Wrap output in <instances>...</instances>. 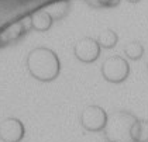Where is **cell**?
<instances>
[{"label": "cell", "mask_w": 148, "mask_h": 142, "mask_svg": "<svg viewBox=\"0 0 148 142\" xmlns=\"http://www.w3.org/2000/svg\"><path fill=\"white\" fill-rule=\"evenodd\" d=\"M27 70L38 82H52L61 72V61L55 51L38 46L27 56Z\"/></svg>", "instance_id": "cell-1"}, {"label": "cell", "mask_w": 148, "mask_h": 142, "mask_svg": "<svg viewBox=\"0 0 148 142\" xmlns=\"http://www.w3.org/2000/svg\"><path fill=\"white\" fill-rule=\"evenodd\" d=\"M136 120L137 117L134 114L124 110L110 114L107 118V124L103 130L106 139L113 142H133L130 131Z\"/></svg>", "instance_id": "cell-2"}, {"label": "cell", "mask_w": 148, "mask_h": 142, "mask_svg": "<svg viewBox=\"0 0 148 142\" xmlns=\"http://www.w3.org/2000/svg\"><path fill=\"white\" fill-rule=\"evenodd\" d=\"M130 75V65L123 56L114 55L102 65V76L110 83H123Z\"/></svg>", "instance_id": "cell-3"}, {"label": "cell", "mask_w": 148, "mask_h": 142, "mask_svg": "<svg viewBox=\"0 0 148 142\" xmlns=\"http://www.w3.org/2000/svg\"><path fill=\"white\" fill-rule=\"evenodd\" d=\"M107 113L100 106L92 104L85 107L80 114V125L89 132H99L103 131L107 124Z\"/></svg>", "instance_id": "cell-4"}, {"label": "cell", "mask_w": 148, "mask_h": 142, "mask_svg": "<svg viewBox=\"0 0 148 142\" xmlns=\"http://www.w3.org/2000/svg\"><path fill=\"white\" fill-rule=\"evenodd\" d=\"M100 51L102 48L97 40L92 37L82 38L73 46V54L76 56V59H79L83 63H93L95 61H97L100 56Z\"/></svg>", "instance_id": "cell-5"}, {"label": "cell", "mask_w": 148, "mask_h": 142, "mask_svg": "<svg viewBox=\"0 0 148 142\" xmlns=\"http://www.w3.org/2000/svg\"><path fill=\"white\" fill-rule=\"evenodd\" d=\"M25 135V128L21 120L9 117L0 122V139L3 142H21Z\"/></svg>", "instance_id": "cell-6"}, {"label": "cell", "mask_w": 148, "mask_h": 142, "mask_svg": "<svg viewBox=\"0 0 148 142\" xmlns=\"http://www.w3.org/2000/svg\"><path fill=\"white\" fill-rule=\"evenodd\" d=\"M52 23H54V17L47 10H38L31 16V25L35 31L40 33L48 31L52 27Z\"/></svg>", "instance_id": "cell-7"}, {"label": "cell", "mask_w": 148, "mask_h": 142, "mask_svg": "<svg viewBox=\"0 0 148 142\" xmlns=\"http://www.w3.org/2000/svg\"><path fill=\"white\" fill-rule=\"evenodd\" d=\"M130 135L133 142H148V120L137 118L131 127Z\"/></svg>", "instance_id": "cell-8"}, {"label": "cell", "mask_w": 148, "mask_h": 142, "mask_svg": "<svg viewBox=\"0 0 148 142\" xmlns=\"http://www.w3.org/2000/svg\"><path fill=\"white\" fill-rule=\"evenodd\" d=\"M97 42L100 45V48L112 49L119 42V35H117V33H114L113 30L106 28V30H103L102 33H99V35H97Z\"/></svg>", "instance_id": "cell-9"}, {"label": "cell", "mask_w": 148, "mask_h": 142, "mask_svg": "<svg viewBox=\"0 0 148 142\" xmlns=\"http://www.w3.org/2000/svg\"><path fill=\"white\" fill-rule=\"evenodd\" d=\"M124 55L131 61H138L144 55V46L138 41H133L124 46Z\"/></svg>", "instance_id": "cell-10"}, {"label": "cell", "mask_w": 148, "mask_h": 142, "mask_svg": "<svg viewBox=\"0 0 148 142\" xmlns=\"http://www.w3.org/2000/svg\"><path fill=\"white\" fill-rule=\"evenodd\" d=\"M128 3H133V4H136V3H140L141 0H127Z\"/></svg>", "instance_id": "cell-11"}, {"label": "cell", "mask_w": 148, "mask_h": 142, "mask_svg": "<svg viewBox=\"0 0 148 142\" xmlns=\"http://www.w3.org/2000/svg\"><path fill=\"white\" fill-rule=\"evenodd\" d=\"M106 142H113V141H106Z\"/></svg>", "instance_id": "cell-12"}, {"label": "cell", "mask_w": 148, "mask_h": 142, "mask_svg": "<svg viewBox=\"0 0 148 142\" xmlns=\"http://www.w3.org/2000/svg\"><path fill=\"white\" fill-rule=\"evenodd\" d=\"M147 68H148V63H147Z\"/></svg>", "instance_id": "cell-13"}]
</instances>
